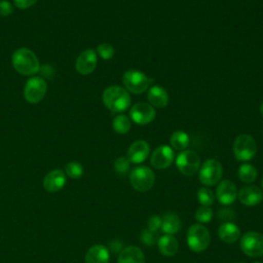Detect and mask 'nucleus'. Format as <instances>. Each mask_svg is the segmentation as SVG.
<instances>
[{"instance_id": "obj_28", "label": "nucleus", "mask_w": 263, "mask_h": 263, "mask_svg": "<svg viewBox=\"0 0 263 263\" xmlns=\"http://www.w3.org/2000/svg\"><path fill=\"white\" fill-rule=\"evenodd\" d=\"M83 166L76 161H71L65 166V174L71 179H79L83 175Z\"/></svg>"}, {"instance_id": "obj_23", "label": "nucleus", "mask_w": 263, "mask_h": 263, "mask_svg": "<svg viewBox=\"0 0 263 263\" xmlns=\"http://www.w3.org/2000/svg\"><path fill=\"white\" fill-rule=\"evenodd\" d=\"M161 230L164 234L174 235L181 230L182 222L178 215L174 213H166L161 218Z\"/></svg>"}, {"instance_id": "obj_34", "label": "nucleus", "mask_w": 263, "mask_h": 263, "mask_svg": "<svg viewBox=\"0 0 263 263\" xmlns=\"http://www.w3.org/2000/svg\"><path fill=\"white\" fill-rule=\"evenodd\" d=\"M13 12V6L6 0H0V15L8 16Z\"/></svg>"}, {"instance_id": "obj_9", "label": "nucleus", "mask_w": 263, "mask_h": 263, "mask_svg": "<svg viewBox=\"0 0 263 263\" xmlns=\"http://www.w3.org/2000/svg\"><path fill=\"white\" fill-rule=\"evenodd\" d=\"M47 91L46 81L39 76L29 78L24 87V98L31 104L39 103Z\"/></svg>"}, {"instance_id": "obj_33", "label": "nucleus", "mask_w": 263, "mask_h": 263, "mask_svg": "<svg viewBox=\"0 0 263 263\" xmlns=\"http://www.w3.org/2000/svg\"><path fill=\"white\" fill-rule=\"evenodd\" d=\"M161 218L157 215H152L148 219V229L156 232L161 227Z\"/></svg>"}, {"instance_id": "obj_3", "label": "nucleus", "mask_w": 263, "mask_h": 263, "mask_svg": "<svg viewBox=\"0 0 263 263\" xmlns=\"http://www.w3.org/2000/svg\"><path fill=\"white\" fill-rule=\"evenodd\" d=\"M211 242V235L206 227L200 223L191 225L187 230V245L195 253L204 251Z\"/></svg>"}, {"instance_id": "obj_36", "label": "nucleus", "mask_w": 263, "mask_h": 263, "mask_svg": "<svg viewBox=\"0 0 263 263\" xmlns=\"http://www.w3.org/2000/svg\"><path fill=\"white\" fill-rule=\"evenodd\" d=\"M260 113H261L262 116H263V101H262V103L260 104Z\"/></svg>"}, {"instance_id": "obj_29", "label": "nucleus", "mask_w": 263, "mask_h": 263, "mask_svg": "<svg viewBox=\"0 0 263 263\" xmlns=\"http://www.w3.org/2000/svg\"><path fill=\"white\" fill-rule=\"evenodd\" d=\"M213 210L210 206L201 205L195 212V219L200 223H209L213 218Z\"/></svg>"}, {"instance_id": "obj_11", "label": "nucleus", "mask_w": 263, "mask_h": 263, "mask_svg": "<svg viewBox=\"0 0 263 263\" xmlns=\"http://www.w3.org/2000/svg\"><path fill=\"white\" fill-rule=\"evenodd\" d=\"M156 112L153 106L149 103L139 102L132 106L129 109V117L137 124H148L155 118Z\"/></svg>"}, {"instance_id": "obj_18", "label": "nucleus", "mask_w": 263, "mask_h": 263, "mask_svg": "<svg viewBox=\"0 0 263 263\" xmlns=\"http://www.w3.org/2000/svg\"><path fill=\"white\" fill-rule=\"evenodd\" d=\"M109 250L103 245L91 246L85 254V263H109Z\"/></svg>"}, {"instance_id": "obj_8", "label": "nucleus", "mask_w": 263, "mask_h": 263, "mask_svg": "<svg viewBox=\"0 0 263 263\" xmlns=\"http://www.w3.org/2000/svg\"><path fill=\"white\" fill-rule=\"evenodd\" d=\"M240 249L249 257L263 256V233L248 231L240 238Z\"/></svg>"}, {"instance_id": "obj_25", "label": "nucleus", "mask_w": 263, "mask_h": 263, "mask_svg": "<svg viewBox=\"0 0 263 263\" xmlns=\"http://www.w3.org/2000/svg\"><path fill=\"white\" fill-rule=\"evenodd\" d=\"M238 178L241 182L246 184H251L257 179V170L256 167L251 163H242L238 167Z\"/></svg>"}, {"instance_id": "obj_5", "label": "nucleus", "mask_w": 263, "mask_h": 263, "mask_svg": "<svg viewBox=\"0 0 263 263\" xmlns=\"http://www.w3.org/2000/svg\"><path fill=\"white\" fill-rule=\"evenodd\" d=\"M223 175L222 164L214 158L206 159L198 170V179L204 186L218 184Z\"/></svg>"}, {"instance_id": "obj_12", "label": "nucleus", "mask_w": 263, "mask_h": 263, "mask_svg": "<svg viewBox=\"0 0 263 263\" xmlns=\"http://www.w3.org/2000/svg\"><path fill=\"white\" fill-rule=\"evenodd\" d=\"M175 159L174 150L167 145H161L154 149L150 157V163L154 168L164 170L168 167Z\"/></svg>"}, {"instance_id": "obj_32", "label": "nucleus", "mask_w": 263, "mask_h": 263, "mask_svg": "<svg viewBox=\"0 0 263 263\" xmlns=\"http://www.w3.org/2000/svg\"><path fill=\"white\" fill-rule=\"evenodd\" d=\"M129 163L130 162L127 159V157L120 156L114 162V170L119 175H125L129 171V166H130Z\"/></svg>"}, {"instance_id": "obj_1", "label": "nucleus", "mask_w": 263, "mask_h": 263, "mask_svg": "<svg viewBox=\"0 0 263 263\" xmlns=\"http://www.w3.org/2000/svg\"><path fill=\"white\" fill-rule=\"evenodd\" d=\"M104 105L114 113H120L127 110L130 106V96L128 91L118 85L107 87L102 95Z\"/></svg>"}, {"instance_id": "obj_6", "label": "nucleus", "mask_w": 263, "mask_h": 263, "mask_svg": "<svg viewBox=\"0 0 263 263\" xmlns=\"http://www.w3.org/2000/svg\"><path fill=\"white\" fill-rule=\"evenodd\" d=\"M129 181L134 189L140 192H145L150 190L154 185L155 175L150 167L141 165L135 167L129 173Z\"/></svg>"}, {"instance_id": "obj_14", "label": "nucleus", "mask_w": 263, "mask_h": 263, "mask_svg": "<svg viewBox=\"0 0 263 263\" xmlns=\"http://www.w3.org/2000/svg\"><path fill=\"white\" fill-rule=\"evenodd\" d=\"M98 55L93 49L83 50L77 58L75 68L78 73L82 75H88L92 73L97 67Z\"/></svg>"}, {"instance_id": "obj_20", "label": "nucleus", "mask_w": 263, "mask_h": 263, "mask_svg": "<svg viewBox=\"0 0 263 263\" xmlns=\"http://www.w3.org/2000/svg\"><path fill=\"white\" fill-rule=\"evenodd\" d=\"M149 104L156 108H164L168 103L167 91L159 85H153L149 88L147 95Z\"/></svg>"}, {"instance_id": "obj_38", "label": "nucleus", "mask_w": 263, "mask_h": 263, "mask_svg": "<svg viewBox=\"0 0 263 263\" xmlns=\"http://www.w3.org/2000/svg\"><path fill=\"white\" fill-rule=\"evenodd\" d=\"M253 263H262V262H258V261H256V262H253Z\"/></svg>"}, {"instance_id": "obj_22", "label": "nucleus", "mask_w": 263, "mask_h": 263, "mask_svg": "<svg viewBox=\"0 0 263 263\" xmlns=\"http://www.w3.org/2000/svg\"><path fill=\"white\" fill-rule=\"evenodd\" d=\"M157 247L163 256L173 257L178 252L179 242L174 235L164 234L158 238Z\"/></svg>"}, {"instance_id": "obj_35", "label": "nucleus", "mask_w": 263, "mask_h": 263, "mask_svg": "<svg viewBox=\"0 0 263 263\" xmlns=\"http://www.w3.org/2000/svg\"><path fill=\"white\" fill-rule=\"evenodd\" d=\"M37 0H13L14 5L20 9H26L33 6Z\"/></svg>"}, {"instance_id": "obj_4", "label": "nucleus", "mask_w": 263, "mask_h": 263, "mask_svg": "<svg viewBox=\"0 0 263 263\" xmlns=\"http://www.w3.org/2000/svg\"><path fill=\"white\" fill-rule=\"evenodd\" d=\"M257 153V143L255 139L248 135H238L233 143V154L238 161H249Z\"/></svg>"}, {"instance_id": "obj_24", "label": "nucleus", "mask_w": 263, "mask_h": 263, "mask_svg": "<svg viewBox=\"0 0 263 263\" xmlns=\"http://www.w3.org/2000/svg\"><path fill=\"white\" fill-rule=\"evenodd\" d=\"M170 143L174 149L183 151V150H186V148L189 146L190 138L187 133L183 130H177L172 134Z\"/></svg>"}, {"instance_id": "obj_30", "label": "nucleus", "mask_w": 263, "mask_h": 263, "mask_svg": "<svg viewBox=\"0 0 263 263\" xmlns=\"http://www.w3.org/2000/svg\"><path fill=\"white\" fill-rule=\"evenodd\" d=\"M140 240H141L142 243H144V245H146L148 247H151V246L157 243L158 238H157L156 232L151 231V230H149L147 228V229L142 230L141 235H140Z\"/></svg>"}, {"instance_id": "obj_27", "label": "nucleus", "mask_w": 263, "mask_h": 263, "mask_svg": "<svg viewBox=\"0 0 263 263\" xmlns=\"http://www.w3.org/2000/svg\"><path fill=\"white\" fill-rule=\"evenodd\" d=\"M215 195L213 191L206 187H201L197 191V199L201 205L210 206L215 201Z\"/></svg>"}, {"instance_id": "obj_39", "label": "nucleus", "mask_w": 263, "mask_h": 263, "mask_svg": "<svg viewBox=\"0 0 263 263\" xmlns=\"http://www.w3.org/2000/svg\"><path fill=\"white\" fill-rule=\"evenodd\" d=\"M239 263H240V262H239Z\"/></svg>"}, {"instance_id": "obj_16", "label": "nucleus", "mask_w": 263, "mask_h": 263, "mask_svg": "<svg viewBox=\"0 0 263 263\" xmlns=\"http://www.w3.org/2000/svg\"><path fill=\"white\" fill-rule=\"evenodd\" d=\"M150 153V146L144 140L134 142L127 150V159L132 163H142Z\"/></svg>"}, {"instance_id": "obj_2", "label": "nucleus", "mask_w": 263, "mask_h": 263, "mask_svg": "<svg viewBox=\"0 0 263 263\" xmlns=\"http://www.w3.org/2000/svg\"><path fill=\"white\" fill-rule=\"evenodd\" d=\"M12 66L22 75L31 76L40 70V64L36 54L28 48L16 49L11 58Z\"/></svg>"}, {"instance_id": "obj_7", "label": "nucleus", "mask_w": 263, "mask_h": 263, "mask_svg": "<svg viewBox=\"0 0 263 263\" xmlns=\"http://www.w3.org/2000/svg\"><path fill=\"white\" fill-rule=\"evenodd\" d=\"M122 82L127 91L139 95L147 90L151 80L143 72L130 69L123 74Z\"/></svg>"}, {"instance_id": "obj_17", "label": "nucleus", "mask_w": 263, "mask_h": 263, "mask_svg": "<svg viewBox=\"0 0 263 263\" xmlns=\"http://www.w3.org/2000/svg\"><path fill=\"white\" fill-rule=\"evenodd\" d=\"M66 184V175L62 170H53L46 174L43 180V187L48 192H58Z\"/></svg>"}, {"instance_id": "obj_19", "label": "nucleus", "mask_w": 263, "mask_h": 263, "mask_svg": "<svg viewBox=\"0 0 263 263\" xmlns=\"http://www.w3.org/2000/svg\"><path fill=\"white\" fill-rule=\"evenodd\" d=\"M117 263H145V256L140 248L129 246L121 250Z\"/></svg>"}, {"instance_id": "obj_10", "label": "nucleus", "mask_w": 263, "mask_h": 263, "mask_svg": "<svg viewBox=\"0 0 263 263\" xmlns=\"http://www.w3.org/2000/svg\"><path fill=\"white\" fill-rule=\"evenodd\" d=\"M177 168L185 176H193L198 173L200 167V159L196 152L192 150H183L176 158Z\"/></svg>"}, {"instance_id": "obj_31", "label": "nucleus", "mask_w": 263, "mask_h": 263, "mask_svg": "<svg viewBox=\"0 0 263 263\" xmlns=\"http://www.w3.org/2000/svg\"><path fill=\"white\" fill-rule=\"evenodd\" d=\"M97 53L104 60H110L113 58L115 50L110 43H101L97 47Z\"/></svg>"}, {"instance_id": "obj_15", "label": "nucleus", "mask_w": 263, "mask_h": 263, "mask_svg": "<svg viewBox=\"0 0 263 263\" xmlns=\"http://www.w3.org/2000/svg\"><path fill=\"white\" fill-rule=\"evenodd\" d=\"M237 197L242 204L247 206H255L263 200V191L255 185H248L239 189Z\"/></svg>"}, {"instance_id": "obj_21", "label": "nucleus", "mask_w": 263, "mask_h": 263, "mask_svg": "<svg viewBox=\"0 0 263 263\" xmlns=\"http://www.w3.org/2000/svg\"><path fill=\"white\" fill-rule=\"evenodd\" d=\"M218 235L222 241L226 243H233L240 237V230L234 223L224 222L219 227Z\"/></svg>"}, {"instance_id": "obj_26", "label": "nucleus", "mask_w": 263, "mask_h": 263, "mask_svg": "<svg viewBox=\"0 0 263 263\" xmlns=\"http://www.w3.org/2000/svg\"><path fill=\"white\" fill-rule=\"evenodd\" d=\"M112 126L117 134L124 135L130 129V126H132L130 119L124 114H119L113 119Z\"/></svg>"}, {"instance_id": "obj_13", "label": "nucleus", "mask_w": 263, "mask_h": 263, "mask_svg": "<svg viewBox=\"0 0 263 263\" xmlns=\"http://www.w3.org/2000/svg\"><path fill=\"white\" fill-rule=\"evenodd\" d=\"M216 197L221 204H232L237 198V189L235 184L230 180H222L216 188Z\"/></svg>"}, {"instance_id": "obj_37", "label": "nucleus", "mask_w": 263, "mask_h": 263, "mask_svg": "<svg viewBox=\"0 0 263 263\" xmlns=\"http://www.w3.org/2000/svg\"><path fill=\"white\" fill-rule=\"evenodd\" d=\"M261 187H262V189H263V178H262V180H261Z\"/></svg>"}]
</instances>
